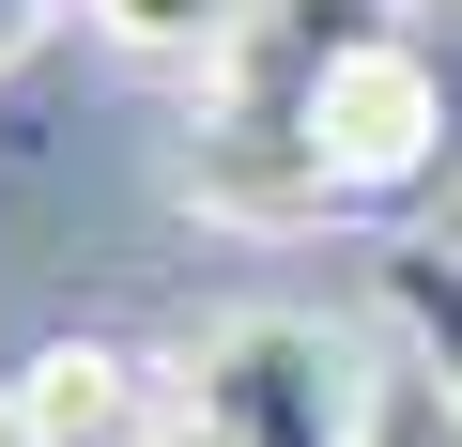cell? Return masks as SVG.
I'll return each instance as SVG.
<instances>
[{"label": "cell", "instance_id": "cell-1", "mask_svg": "<svg viewBox=\"0 0 462 447\" xmlns=\"http://www.w3.org/2000/svg\"><path fill=\"white\" fill-rule=\"evenodd\" d=\"M170 386H185L231 447H370V355H355V324H324V309H231V324L185 340Z\"/></svg>", "mask_w": 462, "mask_h": 447}, {"label": "cell", "instance_id": "cell-2", "mask_svg": "<svg viewBox=\"0 0 462 447\" xmlns=\"http://www.w3.org/2000/svg\"><path fill=\"white\" fill-rule=\"evenodd\" d=\"M293 139H309L324 200H401L447 170V78L401 32H339L324 62H293Z\"/></svg>", "mask_w": 462, "mask_h": 447}, {"label": "cell", "instance_id": "cell-3", "mask_svg": "<svg viewBox=\"0 0 462 447\" xmlns=\"http://www.w3.org/2000/svg\"><path fill=\"white\" fill-rule=\"evenodd\" d=\"M16 401H32V432H47V447H139L185 386H154L124 340H62V355H32V370H16Z\"/></svg>", "mask_w": 462, "mask_h": 447}, {"label": "cell", "instance_id": "cell-4", "mask_svg": "<svg viewBox=\"0 0 462 447\" xmlns=\"http://www.w3.org/2000/svg\"><path fill=\"white\" fill-rule=\"evenodd\" d=\"M370 309L416 340V370H431L447 416H462V247H385V263H370Z\"/></svg>", "mask_w": 462, "mask_h": 447}, {"label": "cell", "instance_id": "cell-5", "mask_svg": "<svg viewBox=\"0 0 462 447\" xmlns=\"http://www.w3.org/2000/svg\"><path fill=\"white\" fill-rule=\"evenodd\" d=\"M78 16H93L124 62H247L263 0H78Z\"/></svg>", "mask_w": 462, "mask_h": 447}, {"label": "cell", "instance_id": "cell-6", "mask_svg": "<svg viewBox=\"0 0 462 447\" xmlns=\"http://www.w3.org/2000/svg\"><path fill=\"white\" fill-rule=\"evenodd\" d=\"M47 32H62V0H0V78H16V62H32Z\"/></svg>", "mask_w": 462, "mask_h": 447}, {"label": "cell", "instance_id": "cell-7", "mask_svg": "<svg viewBox=\"0 0 462 447\" xmlns=\"http://www.w3.org/2000/svg\"><path fill=\"white\" fill-rule=\"evenodd\" d=\"M139 447H231V432H216V416H200V401H170V416H154V432H139Z\"/></svg>", "mask_w": 462, "mask_h": 447}, {"label": "cell", "instance_id": "cell-8", "mask_svg": "<svg viewBox=\"0 0 462 447\" xmlns=\"http://www.w3.org/2000/svg\"><path fill=\"white\" fill-rule=\"evenodd\" d=\"M0 447H47V432H32V401H16V386H0Z\"/></svg>", "mask_w": 462, "mask_h": 447}]
</instances>
